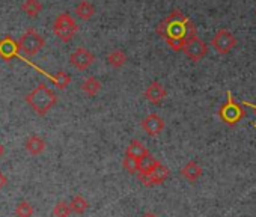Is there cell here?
Instances as JSON below:
<instances>
[{
    "label": "cell",
    "mask_w": 256,
    "mask_h": 217,
    "mask_svg": "<svg viewBox=\"0 0 256 217\" xmlns=\"http://www.w3.org/2000/svg\"><path fill=\"white\" fill-rule=\"evenodd\" d=\"M226 95H228V100H226V102L218 108V116H220V120H222L226 126H230V127H232V126H236V124L244 118L246 112H244L242 106L238 104V102L235 101V98L232 96L230 90H228Z\"/></svg>",
    "instance_id": "cell-3"
},
{
    "label": "cell",
    "mask_w": 256,
    "mask_h": 217,
    "mask_svg": "<svg viewBox=\"0 0 256 217\" xmlns=\"http://www.w3.org/2000/svg\"><path fill=\"white\" fill-rule=\"evenodd\" d=\"M122 166L128 174L134 175V174H139V170H140V160L130 157V156H125L122 160Z\"/></svg>",
    "instance_id": "cell-22"
},
{
    "label": "cell",
    "mask_w": 256,
    "mask_h": 217,
    "mask_svg": "<svg viewBox=\"0 0 256 217\" xmlns=\"http://www.w3.org/2000/svg\"><path fill=\"white\" fill-rule=\"evenodd\" d=\"M164 127H166L164 120L160 115H157V114H151V115H148V116H145L142 120V128H144V132L148 136H151V138L158 136L164 130Z\"/></svg>",
    "instance_id": "cell-10"
},
{
    "label": "cell",
    "mask_w": 256,
    "mask_h": 217,
    "mask_svg": "<svg viewBox=\"0 0 256 217\" xmlns=\"http://www.w3.org/2000/svg\"><path fill=\"white\" fill-rule=\"evenodd\" d=\"M70 206H71V211L76 212V214H83L86 212V210L89 208V202L82 196V194H76L71 202H70Z\"/></svg>",
    "instance_id": "cell-21"
},
{
    "label": "cell",
    "mask_w": 256,
    "mask_h": 217,
    "mask_svg": "<svg viewBox=\"0 0 256 217\" xmlns=\"http://www.w3.org/2000/svg\"><path fill=\"white\" fill-rule=\"evenodd\" d=\"M202 168H200V164L199 163H196V162H188L181 170H180V174H181V176L182 178H186L187 181H190V182H194V181H198L200 176H202Z\"/></svg>",
    "instance_id": "cell-13"
},
{
    "label": "cell",
    "mask_w": 256,
    "mask_h": 217,
    "mask_svg": "<svg viewBox=\"0 0 256 217\" xmlns=\"http://www.w3.org/2000/svg\"><path fill=\"white\" fill-rule=\"evenodd\" d=\"M144 95H145V98H146L150 102H152V104L157 106V104H162L163 100L168 96V90H166V88H164L162 83L152 82V83L145 89Z\"/></svg>",
    "instance_id": "cell-11"
},
{
    "label": "cell",
    "mask_w": 256,
    "mask_h": 217,
    "mask_svg": "<svg viewBox=\"0 0 256 217\" xmlns=\"http://www.w3.org/2000/svg\"><path fill=\"white\" fill-rule=\"evenodd\" d=\"M71 212H72V211H71V206H70V204L65 202V200H59V202L54 205V208H53V216H54V217H70Z\"/></svg>",
    "instance_id": "cell-24"
},
{
    "label": "cell",
    "mask_w": 256,
    "mask_h": 217,
    "mask_svg": "<svg viewBox=\"0 0 256 217\" xmlns=\"http://www.w3.org/2000/svg\"><path fill=\"white\" fill-rule=\"evenodd\" d=\"M26 150H28L29 154H32V156H40V154L44 152V150H46V142H44L40 136H36V134L29 136L28 140H26Z\"/></svg>",
    "instance_id": "cell-16"
},
{
    "label": "cell",
    "mask_w": 256,
    "mask_h": 217,
    "mask_svg": "<svg viewBox=\"0 0 256 217\" xmlns=\"http://www.w3.org/2000/svg\"><path fill=\"white\" fill-rule=\"evenodd\" d=\"M182 52L186 53V56H187L190 60L199 62V60H202V59L208 54V47H206V44H205L199 36H194V38H192V40L186 44V47H184Z\"/></svg>",
    "instance_id": "cell-7"
},
{
    "label": "cell",
    "mask_w": 256,
    "mask_h": 217,
    "mask_svg": "<svg viewBox=\"0 0 256 217\" xmlns=\"http://www.w3.org/2000/svg\"><path fill=\"white\" fill-rule=\"evenodd\" d=\"M107 64L112 68H122L126 64V54L122 50H113L107 54Z\"/></svg>",
    "instance_id": "cell-17"
},
{
    "label": "cell",
    "mask_w": 256,
    "mask_h": 217,
    "mask_svg": "<svg viewBox=\"0 0 256 217\" xmlns=\"http://www.w3.org/2000/svg\"><path fill=\"white\" fill-rule=\"evenodd\" d=\"M5 184H6V178H5V175H4L2 172H0V190L4 188Z\"/></svg>",
    "instance_id": "cell-26"
},
{
    "label": "cell",
    "mask_w": 256,
    "mask_h": 217,
    "mask_svg": "<svg viewBox=\"0 0 256 217\" xmlns=\"http://www.w3.org/2000/svg\"><path fill=\"white\" fill-rule=\"evenodd\" d=\"M28 104L34 108V112H36L38 115L44 116L47 115L52 108L56 106L58 102V96L56 94L47 86V84H38L28 96H26Z\"/></svg>",
    "instance_id": "cell-2"
},
{
    "label": "cell",
    "mask_w": 256,
    "mask_h": 217,
    "mask_svg": "<svg viewBox=\"0 0 256 217\" xmlns=\"http://www.w3.org/2000/svg\"><path fill=\"white\" fill-rule=\"evenodd\" d=\"M156 32L162 40H164V42L174 52L184 50L186 44L192 38L198 36L194 23L182 11H178V10L172 11L164 20H162Z\"/></svg>",
    "instance_id": "cell-1"
},
{
    "label": "cell",
    "mask_w": 256,
    "mask_h": 217,
    "mask_svg": "<svg viewBox=\"0 0 256 217\" xmlns=\"http://www.w3.org/2000/svg\"><path fill=\"white\" fill-rule=\"evenodd\" d=\"M2 156H4V146L0 145V158H2Z\"/></svg>",
    "instance_id": "cell-29"
},
{
    "label": "cell",
    "mask_w": 256,
    "mask_h": 217,
    "mask_svg": "<svg viewBox=\"0 0 256 217\" xmlns=\"http://www.w3.org/2000/svg\"><path fill=\"white\" fill-rule=\"evenodd\" d=\"M253 126H254V128H256V124H253Z\"/></svg>",
    "instance_id": "cell-30"
},
{
    "label": "cell",
    "mask_w": 256,
    "mask_h": 217,
    "mask_svg": "<svg viewBox=\"0 0 256 217\" xmlns=\"http://www.w3.org/2000/svg\"><path fill=\"white\" fill-rule=\"evenodd\" d=\"M22 10L26 12L28 17L35 18V17H38L40 12L42 11V5H41L40 0H24L23 5H22Z\"/></svg>",
    "instance_id": "cell-20"
},
{
    "label": "cell",
    "mask_w": 256,
    "mask_h": 217,
    "mask_svg": "<svg viewBox=\"0 0 256 217\" xmlns=\"http://www.w3.org/2000/svg\"><path fill=\"white\" fill-rule=\"evenodd\" d=\"M34 214V206L28 202V200H23L17 205L16 208V216L17 217H32Z\"/></svg>",
    "instance_id": "cell-25"
},
{
    "label": "cell",
    "mask_w": 256,
    "mask_h": 217,
    "mask_svg": "<svg viewBox=\"0 0 256 217\" xmlns=\"http://www.w3.org/2000/svg\"><path fill=\"white\" fill-rule=\"evenodd\" d=\"M142 217H158V216H157L156 212H151V211H150V212H145Z\"/></svg>",
    "instance_id": "cell-28"
},
{
    "label": "cell",
    "mask_w": 256,
    "mask_h": 217,
    "mask_svg": "<svg viewBox=\"0 0 256 217\" xmlns=\"http://www.w3.org/2000/svg\"><path fill=\"white\" fill-rule=\"evenodd\" d=\"M242 104L247 106V107H250L252 110H253V114H256V104H252V102H248V101H242Z\"/></svg>",
    "instance_id": "cell-27"
},
{
    "label": "cell",
    "mask_w": 256,
    "mask_h": 217,
    "mask_svg": "<svg viewBox=\"0 0 256 217\" xmlns=\"http://www.w3.org/2000/svg\"><path fill=\"white\" fill-rule=\"evenodd\" d=\"M125 156H130V157H134L138 160H142L145 157L150 156V150L138 139L132 140L130 145L126 146V151H125Z\"/></svg>",
    "instance_id": "cell-14"
},
{
    "label": "cell",
    "mask_w": 256,
    "mask_h": 217,
    "mask_svg": "<svg viewBox=\"0 0 256 217\" xmlns=\"http://www.w3.org/2000/svg\"><path fill=\"white\" fill-rule=\"evenodd\" d=\"M169 175H170V170L164 164H162V166H158L156 170H152L148 175H139V181L145 187H154V186L164 184V181L169 178Z\"/></svg>",
    "instance_id": "cell-9"
},
{
    "label": "cell",
    "mask_w": 256,
    "mask_h": 217,
    "mask_svg": "<svg viewBox=\"0 0 256 217\" xmlns=\"http://www.w3.org/2000/svg\"><path fill=\"white\" fill-rule=\"evenodd\" d=\"M53 32L62 42H70L77 35L78 24L68 12H62L53 23Z\"/></svg>",
    "instance_id": "cell-4"
},
{
    "label": "cell",
    "mask_w": 256,
    "mask_h": 217,
    "mask_svg": "<svg viewBox=\"0 0 256 217\" xmlns=\"http://www.w3.org/2000/svg\"><path fill=\"white\" fill-rule=\"evenodd\" d=\"M211 47L214 48V52L217 54H228L236 47V38H235V35L232 32H229L226 29H222L212 36Z\"/></svg>",
    "instance_id": "cell-6"
},
{
    "label": "cell",
    "mask_w": 256,
    "mask_h": 217,
    "mask_svg": "<svg viewBox=\"0 0 256 217\" xmlns=\"http://www.w3.org/2000/svg\"><path fill=\"white\" fill-rule=\"evenodd\" d=\"M50 78H52V82L56 84L58 89H65V88L71 83V77H70V74H66L65 71H59V72H56L54 76H52Z\"/></svg>",
    "instance_id": "cell-23"
},
{
    "label": "cell",
    "mask_w": 256,
    "mask_h": 217,
    "mask_svg": "<svg viewBox=\"0 0 256 217\" xmlns=\"http://www.w3.org/2000/svg\"><path fill=\"white\" fill-rule=\"evenodd\" d=\"M18 42H16L12 38H4V40H0V58H4L6 60L12 59L14 56H17L18 53Z\"/></svg>",
    "instance_id": "cell-12"
},
{
    "label": "cell",
    "mask_w": 256,
    "mask_h": 217,
    "mask_svg": "<svg viewBox=\"0 0 256 217\" xmlns=\"http://www.w3.org/2000/svg\"><path fill=\"white\" fill-rule=\"evenodd\" d=\"M158 166H162V162L157 160V158H154V157L150 154L148 157H145V158L140 160V170H139L138 175H148V174H151L152 170H156Z\"/></svg>",
    "instance_id": "cell-18"
},
{
    "label": "cell",
    "mask_w": 256,
    "mask_h": 217,
    "mask_svg": "<svg viewBox=\"0 0 256 217\" xmlns=\"http://www.w3.org/2000/svg\"><path fill=\"white\" fill-rule=\"evenodd\" d=\"M82 90L89 96H95L101 90V82L98 78H95V77H88L82 83Z\"/></svg>",
    "instance_id": "cell-19"
},
{
    "label": "cell",
    "mask_w": 256,
    "mask_h": 217,
    "mask_svg": "<svg viewBox=\"0 0 256 217\" xmlns=\"http://www.w3.org/2000/svg\"><path fill=\"white\" fill-rule=\"evenodd\" d=\"M94 62H95V56H94L88 48H84V47H78V48H77L76 52H72L71 56H70V64H71L76 70H78V71L88 70Z\"/></svg>",
    "instance_id": "cell-8"
},
{
    "label": "cell",
    "mask_w": 256,
    "mask_h": 217,
    "mask_svg": "<svg viewBox=\"0 0 256 217\" xmlns=\"http://www.w3.org/2000/svg\"><path fill=\"white\" fill-rule=\"evenodd\" d=\"M18 46H20V50L26 56H35V54H38L44 48L46 41H44V38L35 29H28L22 35V38L18 41Z\"/></svg>",
    "instance_id": "cell-5"
},
{
    "label": "cell",
    "mask_w": 256,
    "mask_h": 217,
    "mask_svg": "<svg viewBox=\"0 0 256 217\" xmlns=\"http://www.w3.org/2000/svg\"><path fill=\"white\" fill-rule=\"evenodd\" d=\"M95 14V6L89 2V0H82V2L76 6V16L80 20H90Z\"/></svg>",
    "instance_id": "cell-15"
}]
</instances>
